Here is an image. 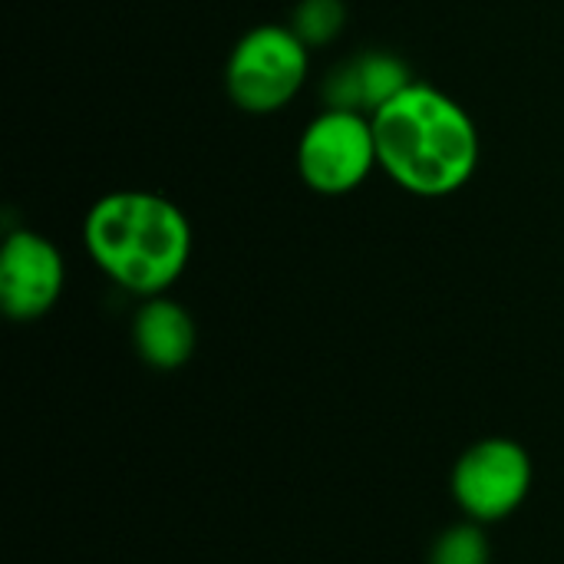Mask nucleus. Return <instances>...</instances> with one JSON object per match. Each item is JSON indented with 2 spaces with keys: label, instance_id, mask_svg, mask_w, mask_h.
Segmentation results:
<instances>
[{
  "label": "nucleus",
  "instance_id": "f257e3e1",
  "mask_svg": "<svg viewBox=\"0 0 564 564\" xmlns=\"http://www.w3.org/2000/svg\"><path fill=\"white\" fill-rule=\"evenodd\" d=\"M380 172L416 198L463 192L482 159V135L469 109L446 89L413 79L373 116Z\"/></svg>",
  "mask_w": 564,
  "mask_h": 564
},
{
  "label": "nucleus",
  "instance_id": "f03ea898",
  "mask_svg": "<svg viewBox=\"0 0 564 564\" xmlns=\"http://www.w3.org/2000/svg\"><path fill=\"white\" fill-rule=\"evenodd\" d=\"M83 245L99 274L145 301L165 294L188 268L195 231L182 205L149 188H116L83 218Z\"/></svg>",
  "mask_w": 564,
  "mask_h": 564
},
{
  "label": "nucleus",
  "instance_id": "7ed1b4c3",
  "mask_svg": "<svg viewBox=\"0 0 564 564\" xmlns=\"http://www.w3.org/2000/svg\"><path fill=\"white\" fill-rule=\"evenodd\" d=\"M311 76V46L291 23H258L238 36L225 59V93L248 116L291 106Z\"/></svg>",
  "mask_w": 564,
  "mask_h": 564
},
{
  "label": "nucleus",
  "instance_id": "20e7f679",
  "mask_svg": "<svg viewBox=\"0 0 564 564\" xmlns=\"http://www.w3.org/2000/svg\"><path fill=\"white\" fill-rule=\"evenodd\" d=\"M377 169H380L377 135H373V119L367 112L327 106L301 129L297 175L314 195L324 198L350 195Z\"/></svg>",
  "mask_w": 564,
  "mask_h": 564
},
{
  "label": "nucleus",
  "instance_id": "39448f33",
  "mask_svg": "<svg viewBox=\"0 0 564 564\" xmlns=\"http://www.w3.org/2000/svg\"><path fill=\"white\" fill-rule=\"evenodd\" d=\"M535 482L532 453L509 436L473 443L449 473V492L469 522L496 525L516 516Z\"/></svg>",
  "mask_w": 564,
  "mask_h": 564
},
{
  "label": "nucleus",
  "instance_id": "423d86ee",
  "mask_svg": "<svg viewBox=\"0 0 564 564\" xmlns=\"http://www.w3.org/2000/svg\"><path fill=\"white\" fill-rule=\"evenodd\" d=\"M66 288L63 251L33 228H17L0 245V307L17 324L46 317Z\"/></svg>",
  "mask_w": 564,
  "mask_h": 564
},
{
  "label": "nucleus",
  "instance_id": "0eeeda50",
  "mask_svg": "<svg viewBox=\"0 0 564 564\" xmlns=\"http://www.w3.org/2000/svg\"><path fill=\"white\" fill-rule=\"evenodd\" d=\"M132 347L152 370H178L192 360L198 344L195 317L169 294L145 297L132 314Z\"/></svg>",
  "mask_w": 564,
  "mask_h": 564
},
{
  "label": "nucleus",
  "instance_id": "6e6552de",
  "mask_svg": "<svg viewBox=\"0 0 564 564\" xmlns=\"http://www.w3.org/2000/svg\"><path fill=\"white\" fill-rule=\"evenodd\" d=\"M410 83H413V73L397 53L367 50V53L340 63L327 76L324 93H327V106L360 109V112L373 116L383 102H390Z\"/></svg>",
  "mask_w": 564,
  "mask_h": 564
},
{
  "label": "nucleus",
  "instance_id": "1a4fd4ad",
  "mask_svg": "<svg viewBox=\"0 0 564 564\" xmlns=\"http://www.w3.org/2000/svg\"><path fill=\"white\" fill-rule=\"evenodd\" d=\"M430 564H492V545L486 525L479 522H456L443 529L430 549Z\"/></svg>",
  "mask_w": 564,
  "mask_h": 564
},
{
  "label": "nucleus",
  "instance_id": "9d476101",
  "mask_svg": "<svg viewBox=\"0 0 564 564\" xmlns=\"http://www.w3.org/2000/svg\"><path fill=\"white\" fill-rule=\"evenodd\" d=\"M347 23L344 0H301L291 13V30L307 46H327L340 36Z\"/></svg>",
  "mask_w": 564,
  "mask_h": 564
}]
</instances>
